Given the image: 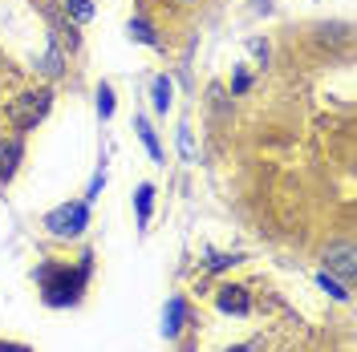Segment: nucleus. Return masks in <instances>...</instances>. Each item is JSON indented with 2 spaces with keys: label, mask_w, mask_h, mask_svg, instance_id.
Wrapping results in <instances>:
<instances>
[{
  "label": "nucleus",
  "mask_w": 357,
  "mask_h": 352,
  "mask_svg": "<svg viewBox=\"0 0 357 352\" xmlns=\"http://www.w3.org/2000/svg\"><path fill=\"white\" fill-rule=\"evenodd\" d=\"M126 37L138 41V45H146V49H162V37H158V29L146 21V17H130V21H126Z\"/></svg>",
  "instance_id": "8"
},
{
  "label": "nucleus",
  "mask_w": 357,
  "mask_h": 352,
  "mask_svg": "<svg viewBox=\"0 0 357 352\" xmlns=\"http://www.w3.org/2000/svg\"><path fill=\"white\" fill-rule=\"evenodd\" d=\"M317 284L325 287V291H329L333 300H349V284H341V280H333L329 271H321V275H317Z\"/></svg>",
  "instance_id": "15"
},
{
  "label": "nucleus",
  "mask_w": 357,
  "mask_h": 352,
  "mask_svg": "<svg viewBox=\"0 0 357 352\" xmlns=\"http://www.w3.org/2000/svg\"><path fill=\"white\" fill-rule=\"evenodd\" d=\"M49 110H53V89H29V93H21V97L13 102L8 118H13L17 134H29V130L41 126Z\"/></svg>",
  "instance_id": "3"
},
{
  "label": "nucleus",
  "mask_w": 357,
  "mask_h": 352,
  "mask_svg": "<svg viewBox=\"0 0 357 352\" xmlns=\"http://www.w3.org/2000/svg\"><path fill=\"white\" fill-rule=\"evenodd\" d=\"M236 264H244V255H240V251H231V255H215V259L207 264V271H223V267H236Z\"/></svg>",
  "instance_id": "17"
},
{
  "label": "nucleus",
  "mask_w": 357,
  "mask_h": 352,
  "mask_svg": "<svg viewBox=\"0 0 357 352\" xmlns=\"http://www.w3.org/2000/svg\"><path fill=\"white\" fill-rule=\"evenodd\" d=\"M134 211H138V223H142V227L151 223V211H155V186H151V182H142V186L134 191Z\"/></svg>",
  "instance_id": "10"
},
{
  "label": "nucleus",
  "mask_w": 357,
  "mask_h": 352,
  "mask_svg": "<svg viewBox=\"0 0 357 352\" xmlns=\"http://www.w3.org/2000/svg\"><path fill=\"white\" fill-rule=\"evenodd\" d=\"M215 308L227 312V316H248L252 312V296H248L244 284H223L215 291Z\"/></svg>",
  "instance_id": "4"
},
{
  "label": "nucleus",
  "mask_w": 357,
  "mask_h": 352,
  "mask_svg": "<svg viewBox=\"0 0 357 352\" xmlns=\"http://www.w3.org/2000/svg\"><path fill=\"white\" fill-rule=\"evenodd\" d=\"M325 271H337L345 284H354L357 275V264H354V243H337L325 251Z\"/></svg>",
  "instance_id": "6"
},
{
  "label": "nucleus",
  "mask_w": 357,
  "mask_h": 352,
  "mask_svg": "<svg viewBox=\"0 0 357 352\" xmlns=\"http://www.w3.org/2000/svg\"><path fill=\"white\" fill-rule=\"evenodd\" d=\"M151 102H155L158 113H167L171 106H175V86H171V77H167V73H158V77H155V86H151Z\"/></svg>",
  "instance_id": "9"
},
{
  "label": "nucleus",
  "mask_w": 357,
  "mask_h": 352,
  "mask_svg": "<svg viewBox=\"0 0 357 352\" xmlns=\"http://www.w3.org/2000/svg\"><path fill=\"white\" fill-rule=\"evenodd\" d=\"M227 352H264V340H248V344H236V349Z\"/></svg>",
  "instance_id": "21"
},
{
  "label": "nucleus",
  "mask_w": 357,
  "mask_h": 352,
  "mask_svg": "<svg viewBox=\"0 0 357 352\" xmlns=\"http://www.w3.org/2000/svg\"><path fill=\"white\" fill-rule=\"evenodd\" d=\"M45 231L53 239H82L89 227V202H61L45 215Z\"/></svg>",
  "instance_id": "2"
},
{
  "label": "nucleus",
  "mask_w": 357,
  "mask_h": 352,
  "mask_svg": "<svg viewBox=\"0 0 357 352\" xmlns=\"http://www.w3.org/2000/svg\"><path fill=\"white\" fill-rule=\"evenodd\" d=\"M66 13L77 24H86V21H93V0H66Z\"/></svg>",
  "instance_id": "14"
},
{
  "label": "nucleus",
  "mask_w": 357,
  "mask_h": 352,
  "mask_svg": "<svg viewBox=\"0 0 357 352\" xmlns=\"http://www.w3.org/2000/svg\"><path fill=\"white\" fill-rule=\"evenodd\" d=\"M248 89H252V77H248L244 69H236V77H231V97H240Z\"/></svg>",
  "instance_id": "19"
},
{
  "label": "nucleus",
  "mask_w": 357,
  "mask_h": 352,
  "mask_svg": "<svg viewBox=\"0 0 357 352\" xmlns=\"http://www.w3.org/2000/svg\"><path fill=\"white\" fill-rule=\"evenodd\" d=\"M178 4H199V0H178Z\"/></svg>",
  "instance_id": "23"
},
{
  "label": "nucleus",
  "mask_w": 357,
  "mask_h": 352,
  "mask_svg": "<svg viewBox=\"0 0 357 352\" xmlns=\"http://www.w3.org/2000/svg\"><path fill=\"white\" fill-rule=\"evenodd\" d=\"M37 69H41L45 77H61V73H66V65H61V49H57V45H49V49H45V57L37 61Z\"/></svg>",
  "instance_id": "12"
},
{
  "label": "nucleus",
  "mask_w": 357,
  "mask_h": 352,
  "mask_svg": "<svg viewBox=\"0 0 357 352\" xmlns=\"http://www.w3.org/2000/svg\"><path fill=\"white\" fill-rule=\"evenodd\" d=\"M0 352H33L29 344H13V340H0Z\"/></svg>",
  "instance_id": "22"
},
{
  "label": "nucleus",
  "mask_w": 357,
  "mask_h": 352,
  "mask_svg": "<svg viewBox=\"0 0 357 352\" xmlns=\"http://www.w3.org/2000/svg\"><path fill=\"white\" fill-rule=\"evenodd\" d=\"M178 150H183V158H187V162L195 158V142H191V126H178Z\"/></svg>",
  "instance_id": "18"
},
{
  "label": "nucleus",
  "mask_w": 357,
  "mask_h": 352,
  "mask_svg": "<svg viewBox=\"0 0 357 352\" xmlns=\"http://www.w3.org/2000/svg\"><path fill=\"white\" fill-rule=\"evenodd\" d=\"M114 106H118V97H114V89L102 81V86H98V118H102V122H110Z\"/></svg>",
  "instance_id": "13"
},
{
  "label": "nucleus",
  "mask_w": 357,
  "mask_h": 352,
  "mask_svg": "<svg viewBox=\"0 0 357 352\" xmlns=\"http://www.w3.org/2000/svg\"><path fill=\"white\" fill-rule=\"evenodd\" d=\"M102 186H106V170L98 166V170H93V178H89V191H86V198H82V202H93V198L102 195Z\"/></svg>",
  "instance_id": "16"
},
{
  "label": "nucleus",
  "mask_w": 357,
  "mask_h": 352,
  "mask_svg": "<svg viewBox=\"0 0 357 352\" xmlns=\"http://www.w3.org/2000/svg\"><path fill=\"white\" fill-rule=\"evenodd\" d=\"M134 130H138V138H142V146L151 150V158L162 162V142H158V134L151 130V122H146V118H134Z\"/></svg>",
  "instance_id": "11"
},
{
  "label": "nucleus",
  "mask_w": 357,
  "mask_h": 352,
  "mask_svg": "<svg viewBox=\"0 0 357 352\" xmlns=\"http://www.w3.org/2000/svg\"><path fill=\"white\" fill-rule=\"evenodd\" d=\"M183 328H187V300L183 296H171L167 300V312H162V336L175 340Z\"/></svg>",
  "instance_id": "7"
},
{
  "label": "nucleus",
  "mask_w": 357,
  "mask_h": 352,
  "mask_svg": "<svg viewBox=\"0 0 357 352\" xmlns=\"http://www.w3.org/2000/svg\"><path fill=\"white\" fill-rule=\"evenodd\" d=\"M248 49H252V57H260V61H268V53H272L264 37H252V41H248Z\"/></svg>",
  "instance_id": "20"
},
{
  "label": "nucleus",
  "mask_w": 357,
  "mask_h": 352,
  "mask_svg": "<svg viewBox=\"0 0 357 352\" xmlns=\"http://www.w3.org/2000/svg\"><path fill=\"white\" fill-rule=\"evenodd\" d=\"M93 275V255H82L77 264H41L37 267V287H41V300L49 308H69L86 296V284Z\"/></svg>",
  "instance_id": "1"
},
{
  "label": "nucleus",
  "mask_w": 357,
  "mask_h": 352,
  "mask_svg": "<svg viewBox=\"0 0 357 352\" xmlns=\"http://www.w3.org/2000/svg\"><path fill=\"white\" fill-rule=\"evenodd\" d=\"M21 158H24L21 134H13V138H0V186H8V182H13L17 166H21Z\"/></svg>",
  "instance_id": "5"
}]
</instances>
